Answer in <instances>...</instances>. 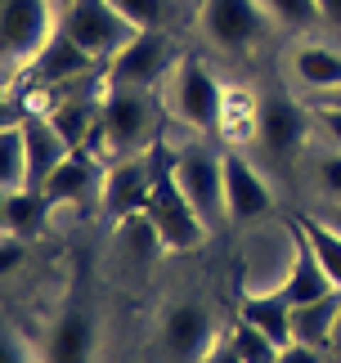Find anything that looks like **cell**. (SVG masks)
Wrapping results in <instances>:
<instances>
[{"label":"cell","instance_id":"22","mask_svg":"<svg viewBox=\"0 0 341 363\" xmlns=\"http://www.w3.org/2000/svg\"><path fill=\"white\" fill-rule=\"evenodd\" d=\"M13 189H32L23 121H5V130H0V193H13Z\"/></svg>","mask_w":341,"mask_h":363},{"label":"cell","instance_id":"9","mask_svg":"<svg viewBox=\"0 0 341 363\" xmlns=\"http://www.w3.org/2000/svg\"><path fill=\"white\" fill-rule=\"evenodd\" d=\"M175 59L180 54H175L170 32H135L117 59L104 63V81L108 86H131V90H162Z\"/></svg>","mask_w":341,"mask_h":363},{"label":"cell","instance_id":"23","mask_svg":"<svg viewBox=\"0 0 341 363\" xmlns=\"http://www.w3.org/2000/svg\"><path fill=\"white\" fill-rule=\"evenodd\" d=\"M261 9L269 13V23L288 36H315L323 32V13L319 0H261Z\"/></svg>","mask_w":341,"mask_h":363},{"label":"cell","instance_id":"18","mask_svg":"<svg viewBox=\"0 0 341 363\" xmlns=\"http://www.w3.org/2000/svg\"><path fill=\"white\" fill-rule=\"evenodd\" d=\"M238 318H247L265 332V337H274L278 345L292 341V301L283 287H269V291H243V305H238Z\"/></svg>","mask_w":341,"mask_h":363},{"label":"cell","instance_id":"6","mask_svg":"<svg viewBox=\"0 0 341 363\" xmlns=\"http://www.w3.org/2000/svg\"><path fill=\"white\" fill-rule=\"evenodd\" d=\"M197 32L211 50L229 54V59H247L251 50L265 45L274 23L261 9V0H202L197 5Z\"/></svg>","mask_w":341,"mask_h":363},{"label":"cell","instance_id":"19","mask_svg":"<svg viewBox=\"0 0 341 363\" xmlns=\"http://www.w3.org/2000/svg\"><path fill=\"white\" fill-rule=\"evenodd\" d=\"M337 314H341V287L328 291V296H319V301L292 305V341H305V345L328 350L332 328H337Z\"/></svg>","mask_w":341,"mask_h":363},{"label":"cell","instance_id":"28","mask_svg":"<svg viewBox=\"0 0 341 363\" xmlns=\"http://www.w3.org/2000/svg\"><path fill=\"white\" fill-rule=\"evenodd\" d=\"M310 117H315V144H323V148H341V108L310 104Z\"/></svg>","mask_w":341,"mask_h":363},{"label":"cell","instance_id":"24","mask_svg":"<svg viewBox=\"0 0 341 363\" xmlns=\"http://www.w3.org/2000/svg\"><path fill=\"white\" fill-rule=\"evenodd\" d=\"M301 171L310 175V189L319 193V202H341V148L310 144L301 157Z\"/></svg>","mask_w":341,"mask_h":363},{"label":"cell","instance_id":"2","mask_svg":"<svg viewBox=\"0 0 341 363\" xmlns=\"http://www.w3.org/2000/svg\"><path fill=\"white\" fill-rule=\"evenodd\" d=\"M158 94H162V108H166V113L175 117L189 135H211V130H220L224 94H229V90L220 86V77L211 72L202 59L180 54Z\"/></svg>","mask_w":341,"mask_h":363},{"label":"cell","instance_id":"13","mask_svg":"<svg viewBox=\"0 0 341 363\" xmlns=\"http://www.w3.org/2000/svg\"><path fill=\"white\" fill-rule=\"evenodd\" d=\"M27 72H32V81H36L40 90H54V94H59V90L85 86L90 77H104V63H94L90 54H85L77 40L59 27V32L45 40V50L36 54V63L27 67Z\"/></svg>","mask_w":341,"mask_h":363},{"label":"cell","instance_id":"20","mask_svg":"<svg viewBox=\"0 0 341 363\" xmlns=\"http://www.w3.org/2000/svg\"><path fill=\"white\" fill-rule=\"evenodd\" d=\"M45 193L40 189H13V193H0V225H5L9 238H32V233L45 225Z\"/></svg>","mask_w":341,"mask_h":363},{"label":"cell","instance_id":"11","mask_svg":"<svg viewBox=\"0 0 341 363\" xmlns=\"http://www.w3.org/2000/svg\"><path fill=\"white\" fill-rule=\"evenodd\" d=\"M283 72H288L292 94L301 99H319L341 86V45L328 36H292L288 54H283Z\"/></svg>","mask_w":341,"mask_h":363},{"label":"cell","instance_id":"4","mask_svg":"<svg viewBox=\"0 0 341 363\" xmlns=\"http://www.w3.org/2000/svg\"><path fill=\"white\" fill-rule=\"evenodd\" d=\"M59 0H0V63L5 77H18L36 63L45 40L59 32Z\"/></svg>","mask_w":341,"mask_h":363},{"label":"cell","instance_id":"35","mask_svg":"<svg viewBox=\"0 0 341 363\" xmlns=\"http://www.w3.org/2000/svg\"><path fill=\"white\" fill-rule=\"evenodd\" d=\"M328 354L341 363V314H337V328H332V341H328Z\"/></svg>","mask_w":341,"mask_h":363},{"label":"cell","instance_id":"5","mask_svg":"<svg viewBox=\"0 0 341 363\" xmlns=\"http://www.w3.org/2000/svg\"><path fill=\"white\" fill-rule=\"evenodd\" d=\"M144 216L153 220V229H158L166 251H197L211 238L202 216L193 211V202L180 193L175 175H170V152L166 148H158V175H153V193L144 202Z\"/></svg>","mask_w":341,"mask_h":363},{"label":"cell","instance_id":"21","mask_svg":"<svg viewBox=\"0 0 341 363\" xmlns=\"http://www.w3.org/2000/svg\"><path fill=\"white\" fill-rule=\"evenodd\" d=\"M94 354V328L85 314H63L59 328L50 332V345H45V359L50 363H90Z\"/></svg>","mask_w":341,"mask_h":363},{"label":"cell","instance_id":"12","mask_svg":"<svg viewBox=\"0 0 341 363\" xmlns=\"http://www.w3.org/2000/svg\"><path fill=\"white\" fill-rule=\"evenodd\" d=\"M153 175H158V148L153 152H131V157H112L104 166V184H99V206L112 220H131L144 211Z\"/></svg>","mask_w":341,"mask_h":363},{"label":"cell","instance_id":"38","mask_svg":"<svg viewBox=\"0 0 341 363\" xmlns=\"http://www.w3.org/2000/svg\"><path fill=\"white\" fill-rule=\"evenodd\" d=\"M332 363H337V359H332Z\"/></svg>","mask_w":341,"mask_h":363},{"label":"cell","instance_id":"25","mask_svg":"<svg viewBox=\"0 0 341 363\" xmlns=\"http://www.w3.org/2000/svg\"><path fill=\"white\" fill-rule=\"evenodd\" d=\"M296 220V229L310 238V247H315V256H319V264L328 269V278L341 287V233L332 229V225H323V220L315 216V211H305V216H292Z\"/></svg>","mask_w":341,"mask_h":363},{"label":"cell","instance_id":"26","mask_svg":"<svg viewBox=\"0 0 341 363\" xmlns=\"http://www.w3.org/2000/svg\"><path fill=\"white\" fill-rule=\"evenodd\" d=\"M139 32H170L180 23V0H112Z\"/></svg>","mask_w":341,"mask_h":363},{"label":"cell","instance_id":"27","mask_svg":"<svg viewBox=\"0 0 341 363\" xmlns=\"http://www.w3.org/2000/svg\"><path fill=\"white\" fill-rule=\"evenodd\" d=\"M224 337H229V345L238 350V359H243V363H278L283 345L274 337H265V332L256 328V323H247V318H234Z\"/></svg>","mask_w":341,"mask_h":363},{"label":"cell","instance_id":"31","mask_svg":"<svg viewBox=\"0 0 341 363\" xmlns=\"http://www.w3.org/2000/svg\"><path fill=\"white\" fill-rule=\"evenodd\" d=\"M197 363H243V359H238V350L229 345V337H224V332H220V337L211 341V350H207L202 359H197Z\"/></svg>","mask_w":341,"mask_h":363},{"label":"cell","instance_id":"7","mask_svg":"<svg viewBox=\"0 0 341 363\" xmlns=\"http://www.w3.org/2000/svg\"><path fill=\"white\" fill-rule=\"evenodd\" d=\"M170 175H175L180 193L193 202V211L202 216V225L216 233L220 225H229L224 216V171H220V152L202 144V139H189L170 152Z\"/></svg>","mask_w":341,"mask_h":363},{"label":"cell","instance_id":"30","mask_svg":"<svg viewBox=\"0 0 341 363\" xmlns=\"http://www.w3.org/2000/svg\"><path fill=\"white\" fill-rule=\"evenodd\" d=\"M278 363H332V354L319 350V345H305V341H288L278 350Z\"/></svg>","mask_w":341,"mask_h":363},{"label":"cell","instance_id":"17","mask_svg":"<svg viewBox=\"0 0 341 363\" xmlns=\"http://www.w3.org/2000/svg\"><path fill=\"white\" fill-rule=\"evenodd\" d=\"M23 139H27V162H32V189H40L50 179V171L59 166L72 144L63 139V130L50 121V113H32L23 117Z\"/></svg>","mask_w":341,"mask_h":363},{"label":"cell","instance_id":"8","mask_svg":"<svg viewBox=\"0 0 341 363\" xmlns=\"http://www.w3.org/2000/svg\"><path fill=\"white\" fill-rule=\"evenodd\" d=\"M59 27L90 54L94 63H112L126 40L139 32L112 0H67L63 13H59Z\"/></svg>","mask_w":341,"mask_h":363},{"label":"cell","instance_id":"15","mask_svg":"<svg viewBox=\"0 0 341 363\" xmlns=\"http://www.w3.org/2000/svg\"><path fill=\"white\" fill-rule=\"evenodd\" d=\"M104 157L94 148H72L67 157L50 171V179L40 184L50 206H72V202H85L94 193L99 198V184H104Z\"/></svg>","mask_w":341,"mask_h":363},{"label":"cell","instance_id":"32","mask_svg":"<svg viewBox=\"0 0 341 363\" xmlns=\"http://www.w3.org/2000/svg\"><path fill=\"white\" fill-rule=\"evenodd\" d=\"M319 13H323V32L341 36V0H319Z\"/></svg>","mask_w":341,"mask_h":363},{"label":"cell","instance_id":"1","mask_svg":"<svg viewBox=\"0 0 341 363\" xmlns=\"http://www.w3.org/2000/svg\"><path fill=\"white\" fill-rule=\"evenodd\" d=\"M158 125H162V94L158 90H131V86H108L104 81L99 139H94V152L104 162L131 157V152H153L158 148Z\"/></svg>","mask_w":341,"mask_h":363},{"label":"cell","instance_id":"37","mask_svg":"<svg viewBox=\"0 0 341 363\" xmlns=\"http://www.w3.org/2000/svg\"><path fill=\"white\" fill-rule=\"evenodd\" d=\"M59 5H67V0H59Z\"/></svg>","mask_w":341,"mask_h":363},{"label":"cell","instance_id":"14","mask_svg":"<svg viewBox=\"0 0 341 363\" xmlns=\"http://www.w3.org/2000/svg\"><path fill=\"white\" fill-rule=\"evenodd\" d=\"M211 341H216V328H211V314L202 305H193V301L166 305V314H162V350L170 359L197 363L211 350Z\"/></svg>","mask_w":341,"mask_h":363},{"label":"cell","instance_id":"29","mask_svg":"<svg viewBox=\"0 0 341 363\" xmlns=\"http://www.w3.org/2000/svg\"><path fill=\"white\" fill-rule=\"evenodd\" d=\"M5 363H50L45 350H36L18 328H5Z\"/></svg>","mask_w":341,"mask_h":363},{"label":"cell","instance_id":"10","mask_svg":"<svg viewBox=\"0 0 341 363\" xmlns=\"http://www.w3.org/2000/svg\"><path fill=\"white\" fill-rule=\"evenodd\" d=\"M220 171H224V216H229V225H265V220H274L278 211L274 189H269V179L261 175V166L247 152L224 148Z\"/></svg>","mask_w":341,"mask_h":363},{"label":"cell","instance_id":"34","mask_svg":"<svg viewBox=\"0 0 341 363\" xmlns=\"http://www.w3.org/2000/svg\"><path fill=\"white\" fill-rule=\"evenodd\" d=\"M315 216L323 220V225H332L341 233V202H315Z\"/></svg>","mask_w":341,"mask_h":363},{"label":"cell","instance_id":"36","mask_svg":"<svg viewBox=\"0 0 341 363\" xmlns=\"http://www.w3.org/2000/svg\"><path fill=\"white\" fill-rule=\"evenodd\" d=\"M305 104H328V108H341V86L332 94H319V99H305Z\"/></svg>","mask_w":341,"mask_h":363},{"label":"cell","instance_id":"3","mask_svg":"<svg viewBox=\"0 0 341 363\" xmlns=\"http://www.w3.org/2000/svg\"><path fill=\"white\" fill-rule=\"evenodd\" d=\"M251 139L265 148V162H274V166L301 162L310 152V144H315V117H310V104L301 99V94H288V90L261 94V99H256Z\"/></svg>","mask_w":341,"mask_h":363},{"label":"cell","instance_id":"16","mask_svg":"<svg viewBox=\"0 0 341 363\" xmlns=\"http://www.w3.org/2000/svg\"><path fill=\"white\" fill-rule=\"evenodd\" d=\"M288 233H292V260H288V274H283V291H288V301L301 305V301H319V296H328V291H337V283L328 278V269L319 264L315 247H310V238L296 229L292 216H288Z\"/></svg>","mask_w":341,"mask_h":363},{"label":"cell","instance_id":"33","mask_svg":"<svg viewBox=\"0 0 341 363\" xmlns=\"http://www.w3.org/2000/svg\"><path fill=\"white\" fill-rule=\"evenodd\" d=\"M18 264H23V238H9L5 233V278H13Z\"/></svg>","mask_w":341,"mask_h":363}]
</instances>
